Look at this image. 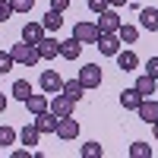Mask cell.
<instances>
[{"label": "cell", "instance_id": "17", "mask_svg": "<svg viewBox=\"0 0 158 158\" xmlns=\"http://www.w3.org/2000/svg\"><path fill=\"white\" fill-rule=\"evenodd\" d=\"M117 38H120V44H136L139 29H136V25H130V22H120V29H117Z\"/></svg>", "mask_w": 158, "mask_h": 158}, {"label": "cell", "instance_id": "6", "mask_svg": "<svg viewBox=\"0 0 158 158\" xmlns=\"http://www.w3.org/2000/svg\"><path fill=\"white\" fill-rule=\"evenodd\" d=\"M35 48H38V57H41V60H54V57H60V41H57L54 35H51V38L44 35Z\"/></svg>", "mask_w": 158, "mask_h": 158}, {"label": "cell", "instance_id": "1", "mask_svg": "<svg viewBox=\"0 0 158 158\" xmlns=\"http://www.w3.org/2000/svg\"><path fill=\"white\" fill-rule=\"evenodd\" d=\"M10 54H13V63H22V67H35L38 60V48L35 44H29V41H22V44H13L10 48Z\"/></svg>", "mask_w": 158, "mask_h": 158}, {"label": "cell", "instance_id": "12", "mask_svg": "<svg viewBox=\"0 0 158 158\" xmlns=\"http://www.w3.org/2000/svg\"><path fill=\"white\" fill-rule=\"evenodd\" d=\"M41 38H44V25H41V22H25V25H22V41L38 44Z\"/></svg>", "mask_w": 158, "mask_h": 158}, {"label": "cell", "instance_id": "24", "mask_svg": "<svg viewBox=\"0 0 158 158\" xmlns=\"http://www.w3.org/2000/svg\"><path fill=\"white\" fill-rule=\"evenodd\" d=\"M130 158H152V146L149 142H133L130 146Z\"/></svg>", "mask_w": 158, "mask_h": 158}, {"label": "cell", "instance_id": "23", "mask_svg": "<svg viewBox=\"0 0 158 158\" xmlns=\"http://www.w3.org/2000/svg\"><path fill=\"white\" fill-rule=\"evenodd\" d=\"M32 95V85L25 82V79H16V82H13V98H19V101H25Z\"/></svg>", "mask_w": 158, "mask_h": 158}, {"label": "cell", "instance_id": "19", "mask_svg": "<svg viewBox=\"0 0 158 158\" xmlns=\"http://www.w3.org/2000/svg\"><path fill=\"white\" fill-rule=\"evenodd\" d=\"M139 101H142V95H139L136 89H123V92H120V104H123L127 111H136Z\"/></svg>", "mask_w": 158, "mask_h": 158}, {"label": "cell", "instance_id": "35", "mask_svg": "<svg viewBox=\"0 0 158 158\" xmlns=\"http://www.w3.org/2000/svg\"><path fill=\"white\" fill-rule=\"evenodd\" d=\"M152 133H155V139H158V120H155V123H152Z\"/></svg>", "mask_w": 158, "mask_h": 158}, {"label": "cell", "instance_id": "7", "mask_svg": "<svg viewBox=\"0 0 158 158\" xmlns=\"http://www.w3.org/2000/svg\"><path fill=\"white\" fill-rule=\"evenodd\" d=\"M136 114H139V120H142V123H149V127H152V123L158 120V101H155V98H142V101H139V108H136Z\"/></svg>", "mask_w": 158, "mask_h": 158}, {"label": "cell", "instance_id": "25", "mask_svg": "<svg viewBox=\"0 0 158 158\" xmlns=\"http://www.w3.org/2000/svg\"><path fill=\"white\" fill-rule=\"evenodd\" d=\"M104 149H101V142H85L82 146V158H101Z\"/></svg>", "mask_w": 158, "mask_h": 158}, {"label": "cell", "instance_id": "8", "mask_svg": "<svg viewBox=\"0 0 158 158\" xmlns=\"http://www.w3.org/2000/svg\"><path fill=\"white\" fill-rule=\"evenodd\" d=\"M98 32H117V29H120V16H117V13L108 6V10H101L98 13Z\"/></svg>", "mask_w": 158, "mask_h": 158}, {"label": "cell", "instance_id": "21", "mask_svg": "<svg viewBox=\"0 0 158 158\" xmlns=\"http://www.w3.org/2000/svg\"><path fill=\"white\" fill-rule=\"evenodd\" d=\"M19 139H22V146H38V139H41V130H38L35 123H29V127H22Z\"/></svg>", "mask_w": 158, "mask_h": 158}, {"label": "cell", "instance_id": "31", "mask_svg": "<svg viewBox=\"0 0 158 158\" xmlns=\"http://www.w3.org/2000/svg\"><path fill=\"white\" fill-rule=\"evenodd\" d=\"M111 3H108V0H89V10L92 13H101V10H108Z\"/></svg>", "mask_w": 158, "mask_h": 158}, {"label": "cell", "instance_id": "14", "mask_svg": "<svg viewBox=\"0 0 158 158\" xmlns=\"http://www.w3.org/2000/svg\"><path fill=\"white\" fill-rule=\"evenodd\" d=\"M139 25L149 32H158V10L155 6H142L139 10Z\"/></svg>", "mask_w": 158, "mask_h": 158}, {"label": "cell", "instance_id": "30", "mask_svg": "<svg viewBox=\"0 0 158 158\" xmlns=\"http://www.w3.org/2000/svg\"><path fill=\"white\" fill-rule=\"evenodd\" d=\"M13 16V6H10V0H0V22H6Z\"/></svg>", "mask_w": 158, "mask_h": 158}, {"label": "cell", "instance_id": "3", "mask_svg": "<svg viewBox=\"0 0 158 158\" xmlns=\"http://www.w3.org/2000/svg\"><path fill=\"white\" fill-rule=\"evenodd\" d=\"M73 38L82 44H95L98 41V25L95 22H76L73 25Z\"/></svg>", "mask_w": 158, "mask_h": 158}, {"label": "cell", "instance_id": "18", "mask_svg": "<svg viewBox=\"0 0 158 158\" xmlns=\"http://www.w3.org/2000/svg\"><path fill=\"white\" fill-rule=\"evenodd\" d=\"M41 25H44V32H51V35H54L60 25H63V16H60L57 10H48V13H44V19H41Z\"/></svg>", "mask_w": 158, "mask_h": 158}, {"label": "cell", "instance_id": "11", "mask_svg": "<svg viewBox=\"0 0 158 158\" xmlns=\"http://www.w3.org/2000/svg\"><path fill=\"white\" fill-rule=\"evenodd\" d=\"M57 123H60V117H57L54 111H41V114H35V127L41 130V133H54Z\"/></svg>", "mask_w": 158, "mask_h": 158}, {"label": "cell", "instance_id": "32", "mask_svg": "<svg viewBox=\"0 0 158 158\" xmlns=\"http://www.w3.org/2000/svg\"><path fill=\"white\" fill-rule=\"evenodd\" d=\"M70 6V0H51V10H57V13H63Z\"/></svg>", "mask_w": 158, "mask_h": 158}, {"label": "cell", "instance_id": "34", "mask_svg": "<svg viewBox=\"0 0 158 158\" xmlns=\"http://www.w3.org/2000/svg\"><path fill=\"white\" fill-rule=\"evenodd\" d=\"M108 3H111V6H123L127 0H108Z\"/></svg>", "mask_w": 158, "mask_h": 158}, {"label": "cell", "instance_id": "5", "mask_svg": "<svg viewBox=\"0 0 158 158\" xmlns=\"http://www.w3.org/2000/svg\"><path fill=\"white\" fill-rule=\"evenodd\" d=\"M73 108H76V101H73L70 95H63V92H60V95H57V92L51 95V111H54L57 117H70Z\"/></svg>", "mask_w": 158, "mask_h": 158}, {"label": "cell", "instance_id": "9", "mask_svg": "<svg viewBox=\"0 0 158 158\" xmlns=\"http://www.w3.org/2000/svg\"><path fill=\"white\" fill-rule=\"evenodd\" d=\"M54 133H57L63 142H70V139H76V136H79V123L73 120V114H70V117H60V123H57Z\"/></svg>", "mask_w": 158, "mask_h": 158}, {"label": "cell", "instance_id": "26", "mask_svg": "<svg viewBox=\"0 0 158 158\" xmlns=\"http://www.w3.org/2000/svg\"><path fill=\"white\" fill-rule=\"evenodd\" d=\"M16 142V130L13 127H0V146H13Z\"/></svg>", "mask_w": 158, "mask_h": 158}, {"label": "cell", "instance_id": "20", "mask_svg": "<svg viewBox=\"0 0 158 158\" xmlns=\"http://www.w3.org/2000/svg\"><path fill=\"white\" fill-rule=\"evenodd\" d=\"M25 108H29L32 114H41V111L51 108V101H48V95H29L25 98Z\"/></svg>", "mask_w": 158, "mask_h": 158}, {"label": "cell", "instance_id": "2", "mask_svg": "<svg viewBox=\"0 0 158 158\" xmlns=\"http://www.w3.org/2000/svg\"><path fill=\"white\" fill-rule=\"evenodd\" d=\"M95 48L101 51L104 57H114L117 51H120V38H117V32H98V41Z\"/></svg>", "mask_w": 158, "mask_h": 158}, {"label": "cell", "instance_id": "28", "mask_svg": "<svg viewBox=\"0 0 158 158\" xmlns=\"http://www.w3.org/2000/svg\"><path fill=\"white\" fill-rule=\"evenodd\" d=\"M10 70H13V54L10 51H0V76L10 73Z\"/></svg>", "mask_w": 158, "mask_h": 158}, {"label": "cell", "instance_id": "4", "mask_svg": "<svg viewBox=\"0 0 158 158\" xmlns=\"http://www.w3.org/2000/svg\"><path fill=\"white\" fill-rule=\"evenodd\" d=\"M79 82H82V89H98L101 85V67L98 63H85L79 70Z\"/></svg>", "mask_w": 158, "mask_h": 158}, {"label": "cell", "instance_id": "15", "mask_svg": "<svg viewBox=\"0 0 158 158\" xmlns=\"http://www.w3.org/2000/svg\"><path fill=\"white\" fill-rule=\"evenodd\" d=\"M155 85H158V79H152V76H146V73H142V76L136 79V85H133V89L139 92L142 98H152V95H155Z\"/></svg>", "mask_w": 158, "mask_h": 158}, {"label": "cell", "instance_id": "29", "mask_svg": "<svg viewBox=\"0 0 158 158\" xmlns=\"http://www.w3.org/2000/svg\"><path fill=\"white\" fill-rule=\"evenodd\" d=\"M146 76L158 79V57H149V60H146Z\"/></svg>", "mask_w": 158, "mask_h": 158}, {"label": "cell", "instance_id": "10", "mask_svg": "<svg viewBox=\"0 0 158 158\" xmlns=\"http://www.w3.org/2000/svg\"><path fill=\"white\" fill-rule=\"evenodd\" d=\"M38 82H41L44 95H54V92H60V89H63V79H60V73H54V70H44Z\"/></svg>", "mask_w": 158, "mask_h": 158}, {"label": "cell", "instance_id": "33", "mask_svg": "<svg viewBox=\"0 0 158 158\" xmlns=\"http://www.w3.org/2000/svg\"><path fill=\"white\" fill-rule=\"evenodd\" d=\"M6 111V95H0V114Z\"/></svg>", "mask_w": 158, "mask_h": 158}, {"label": "cell", "instance_id": "36", "mask_svg": "<svg viewBox=\"0 0 158 158\" xmlns=\"http://www.w3.org/2000/svg\"><path fill=\"white\" fill-rule=\"evenodd\" d=\"M155 95H158V85H155Z\"/></svg>", "mask_w": 158, "mask_h": 158}, {"label": "cell", "instance_id": "16", "mask_svg": "<svg viewBox=\"0 0 158 158\" xmlns=\"http://www.w3.org/2000/svg\"><path fill=\"white\" fill-rule=\"evenodd\" d=\"M114 57H117V67H120V70H127V73L139 67V57L133 54V51H117Z\"/></svg>", "mask_w": 158, "mask_h": 158}, {"label": "cell", "instance_id": "22", "mask_svg": "<svg viewBox=\"0 0 158 158\" xmlns=\"http://www.w3.org/2000/svg\"><path fill=\"white\" fill-rule=\"evenodd\" d=\"M60 92H63V95H70L73 101H79V98H82V92H85V89H82V82H79V79H67Z\"/></svg>", "mask_w": 158, "mask_h": 158}, {"label": "cell", "instance_id": "13", "mask_svg": "<svg viewBox=\"0 0 158 158\" xmlns=\"http://www.w3.org/2000/svg\"><path fill=\"white\" fill-rule=\"evenodd\" d=\"M79 54H82V41H76V38L60 41V57L63 60H79Z\"/></svg>", "mask_w": 158, "mask_h": 158}, {"label": "cell", "instance_id": "27", "mask_svg": "<svg viewBox=\"0 0 158 158\" xmlns=\"http://www.w3.org/2000/svg\"><path fill=\"white\" fill-rule=\"evenodd\" d=\"M10 6H13V13H29L35 6V0H10Z\"/></svg>", "mask_w": 158, "mask_h": 158}]
</instances>
